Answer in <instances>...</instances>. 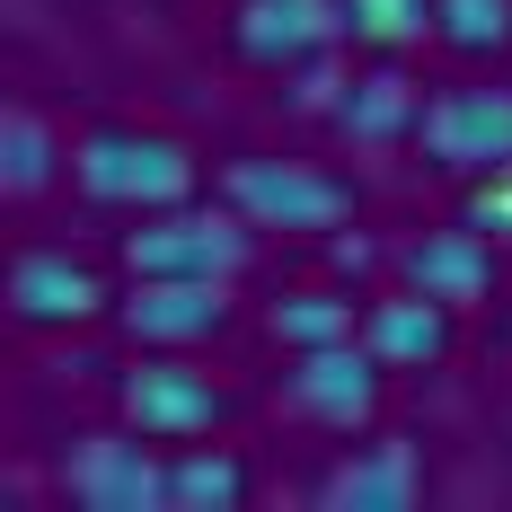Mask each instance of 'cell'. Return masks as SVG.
I'll use <instances>...</instances> for the list:
<instances>
[{
  "instance_id": "obj_17",
  "label": "cell",
  "mask_w": 512,
  "mask_h": 512,
  "mask_svg": "<svg viewBox=\"0 0 512 512\" xmlns=\"http://www.w3.org/2000/svg\"><path fill=\"white\" fill-rule=\"evenodd\" d=\"M265 336H274V345H292V354H318V345L362 336V318H354L345 292H283V301L265 309Z\"/></svg>"
},
{
  "instance_id": "obj_18",
  "label": "cell",
  "mask_w": 512,
  "mask_h": 512,
  "mask_svg": "<svg viewBox=\"0 0 512 512\" xmlns=\"http://www.w3.org/2000/svg\"><path fill=\"white\" fill-rule=\"evenodd\" d=\"M433 36L451 53H504L512 45V0H433Z\"/></svg>"
},
{
  "instance_id": "obj_1",
  "label": "cell",
  "mask_w": 512,
  "mask_h": 512,
  "mask_svg": "<svg viewBox=\"0 0 512 512\" xmlns=\"http://www.w3.org/2000/svg\"><path fill=\"white\" fill-rule=\"evenodd\" d=\"M71 186L115 212H159L195 195V151L168 133H142V124H98L71 142Z\"/></svg>"
},
{
  "instance_id": "obj_12",
  "label": "cell",
  "mask_w": 512,
  "mask_h": 512,
  "mask_svg": "<svg viewBox=\"0 0 512 512\" xmlns=\"http://www.w3.org/2000/svg\"><path fill=\"white\" fill-rule=\"evenodd\" d=\"M415 495H424V451H415L407 433H380V442L345 451V460L327 468V486H318L327 512H407Z\"/></svg>"
},
{
  "instance_id": "obj_20",
  "label": "cell",
  "mask_w": 512,
  "mask_h": 512,
  "mask_svg": "<svg viewBox=\"0 0 512 512\" xmlns=\"http://www.w3.org/2000/svg\"><path fill=\"white\" fill-rule=\"evenodd\" d=\"M468 221H477L486 239H512V168L477 177V195H468Z\"/></svg>"
},
{
  "instance_id": "obj_13",
  "label": "cell",
  "mask_w": 512,
  "mask_h": 512,
  "mask_svg": "<svg viewBox=\"0 0 512 512\" xmlns=\"http://www.w3.org/2000/svg\"><path fill=\"white\" fill-rule=\"evenodd\" d=\"M362 345L389 362V371H424V362L451 354V309L424 301V292H389V301L362 309Z\"/></svg>"
},
{
  "instance_id": "obj_11",
  "label": "cell",
  "mask_w": 512,
  "mask_h": 512,
  "mask_svg": "<svg viewBox=\"0 0 512 512\" xmlns=\"http://www.w3.org/2000/svg\"><path fill=\"white\" fill-rule=\"evenodd\" d=\"M398 283L424 292V301H442V309H468V301L495 292V248H486L477 221H460V230H424V239L398 248Z\"/></svg>"
},
{
  "instance_id": "obj_15",
  "label": "cell",
  "mask_w": 512,
  "mask_h": 512,
  "mask_svg": "<svg viewBox=\"0 0 512 512\" xmlns=\"http://www.w3.org/2000/svg\"><path fill=\"white\" fill-rule=\"evenodd\" d=\"M53 177H71V142L53 133L36 106H9V115H0V186H9L18 204H36Z\"/></svg>"
},
{
  "instance_id": "obj_7",
  "label": "cell",
  "mask_w": 512,
  "mask_h": 512,
  "mask_svg": "<svg viewBox=\"0 0 512 512\" xmlns=\"http://www.w3.org/2000/svg\"><path fill=\"white\" fill-rule=\"evenodd\" d=\"M115 318L133 345H204L230 327V283L221 274H133V301Z\"/></svg>"
},
{
  "instance_id": "obj_5",
  "label": "cell",
  "mask_w": 512,
  "mask_h": 512,
  "mask_svg": "<svg viewBox=\"0 0 512 512\" xmlns=\"http://www.w3.org/2000/svg\"><path fill=\"white\" fill-rule=\"evenodd\" d=\"M151 433H80L71 451H62V495L80 512H159L168 504V468L142 451Z\"/></svg>"
},
{
  "instance_id": "obj_3",
  "label": "cell",
  "mask_w": 512,
  "mask_h": 512,
  "mask_svg": "<svg viewBox=\"0 0 512 512\" xmlns=\"http://www.w3.org/2000/svg\"><path fill=\"white\" fill-rule=\"evenodd\" d=\"M221 204L256 230H336L354 212V186L309 168V159H230L221 168Z\"/></svg>"
},
{
  "instance_id": "obj_19",
  "label": "cell",
  "mask_w": 512,
  "mask_h": 512,
  "mask_svg": "<svg viewBox=\"0 0 512 512\" xmlns=\"http://www.w3.org/2000/svg\"><path fill=\"white\" fill-rule=\"evenodd\" d=\"M345 36L398 53V45H424L433 36V0H345Z\"/></svg>"
},
{
  "instance_id": "obj_2",
  "label": "cell",
  "mask_w": 512,
  "mask_h": 512,
  "mask_svg": "<svg viewBox=\"0 0 512 512\" xmlns=\"http://www.w3.org/2000/svg\"><path fill=\"white\" fill-rule=\"evenodd\" d=\"M256 221H239V212L221 204H159V212H142V230H124V265L133 274H239L256 256V239H248Z\"/></svg>"
},
{
  "instance_id": "obj_4",
  "label": "cell",
  "mask_w": 512,
  "mask_h": 512,
  "mask_svg": "<svg viewBox=\"0 0 512 512\" xmlns=\"http://www.w3.org/2000/svg\"><path fill=\"white\" fill-rule=\"evenodd\" d=\"M415 142L433 168L451 177H495L512 168V89L504 80H460V89H433L415 115Z\"/></svg>"
},
{
  "instance_id": "obj_10",
  "label": "cell",
  "mask_w": 512,
  "mask_h": 512,
  "mask_svg": "<svg viewBox=\"0 0 512 512\" xmlns=\"http://www.w3.org/2000/svg\"><path fill=\"white\" fill-rule=\"evenodd\" d=\"M106 309V283H98V265H80V256H62V248H27L18 265H9V318L18 327H89Z\"/></svg>"
},
{
  "instance_id": "obj_16",
  "label": "cell",
  "mask_w": 512,
  "mask_h": 512,
  "mask_svg": "<svg viewBox=\"0 0 512 512\" xmlns=\"http://www.w3.org/2000/svg\"><path fill=\"white\" fill-rule=\"evenodd\" d=\"M239 504H248V460L239 451L186 442L168 460V512H239Z\"/></svg>"
},
{
  "instance_id": "obj_6",
  "label": "cell",
  "mask_w": 512,
  "mask_h": 512,
  "mask_svg": "<svg viewBox=\"0 0 512 512\" xmlns=\"http://www.w3.org/2000/svg\"><path fill=\"white\" fill-rule=\"evenodd\" d=\"M115 407H124L133 433H151V442H204V433H221L230 398L212 389L204 371H186V362H133L115 380Z\"/></svg>"
},
{
  "instance_id": "obj_14",
  "label": "cell",
  "mask_w": 512,
  "mask_h": 512,
  "mask_svg": "<svg viewBox=\"0 0 512 512\" xmlns=\"http://www.w3.org/2000/svg\"><path fill=\"white\" fill-rule=\"evenodd\" d=\"M327 115H336L345 142H398V133H415V115H424V89H415L398 62H380V71L345 80V98L327 106Z\"/></svg>"
},
{
  "instance_id": "obj_9",
  "label": "cell",
  "mask_w": 512,
  "mask_h": 512,
  "mask_svg": "<svg viewBox=\"0 0 512 512\" xmlns=\"http://www.w3.org/2000/svg\"><path fill=\"white\" fill-rule=\"evenodd\" d=\"M336 36H345V0H239L230 9V45L265 71H301Z\"/></svg>"
},
{
  "instance_id": "obj_8",
  "label": "cell",
  "mask_w": 512,
  "mask_h": 512,
  "mask_svg": "<svg viewBox=\"0 0 512 512\" xmlns=\"http://www.w3.org/2000/svg\"><path fill=\"white\" fill-rule=\"evenodd\" d=\"M380 371L389 362L371 354L362 336H345V345H318V354L292 362V415H309V424H327V433H354V424H371V407H380Z\"/></svg>"
}]
</instances>
